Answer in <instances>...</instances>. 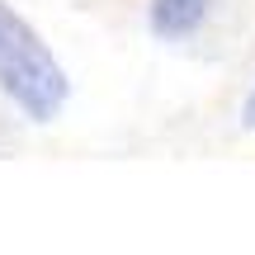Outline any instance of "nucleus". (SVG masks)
<instances>
[{"mask_svg":"<svg viewBox=\"0 0 255 255\" xmlns=\"http://www.w3.org/2000/svg\"><path fill=\"white\" fill-rule=\"evenodd\" d=\"M0 90L33 123H52L71 95L62 62L47 52V43L9 5H0Z\"/></svg>","mask_w":255,"mask_h":255,"instance_id":"f257e3e1","label":"nucleus"},{"mask_svg":"<svg viewBox=\"0 0 255 255\" xmlns=\"http://www.w3.org/2000/svg\"><path fill=\"white\" fill-rule=\"evenodd\" d=\"M213 0H151V28L161 38H184L203 24Z\"/></svg>","mask_w":255,"mask_h":255,"instance_id":"f03ea898","label":"nucleus"},{"mask_svg":"<svg viewBox=\"0 0 255 255\" xmlns=\"http://www.w3.org/2000/svg\"><path fill=\"white\" fill-rule=\"evenodd\" d=\"M241 123L255 132V90H251V100H246V109H241Z\"/></svg>","mask_w":255,"mask_h":255,"instance_id":"7ed1b4c3","label":"nucleus"}]
</instances>
